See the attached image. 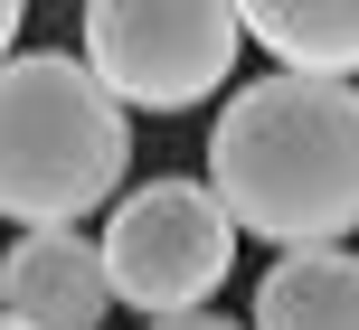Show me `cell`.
Returning <instances> with one entry per match:
<instances>
[{
	"label": "cell",
	"mask_w": 359,
	"mask_h": 330,
	"mask_svg": "<svg viewBox=\"0 0 359 330\" xmlns=\"http://www.w3.org/2000/svg\"><path fill=\"white\" fill-rule=\"evenodd\" d=\"M151 330H246V321H217V312H189V321H151Z\"/></svg>",
	"instance_id": "9"
},
{
	"label": "cell",
	"mask_w": 359,
	"mask_h": 330,
	"mask_svg": "<svg viewBox=\"0 0 359 330\" xmlns=\"http://www.w3.org/2000/svg\"><path fill=\"white\" fill-rule=\"evenodd\" d=\"M246 330H359V255L322 245V255H274L255 283Z\"/></svg>",
	"instance_id": "7"
},
{
	"label": "cell",
	"mask_w": 359,
	"mask_h": 330,
	"mask_svg": "<svg viewBox=\"0 0 359 330\" xmlns=\"http://www.w3.org/2000/svg\"><path fill=\"white\" fill-rule=\"evenodd\" d=\"M114 312V283H104V255L95 236H19L0 255V321L19 330H104Z\"/></svg>",
	"instance_id": "5"
},
{
	"label": "cell",
	"mask_w": 359,
	"mask_h": 330,
	"mask_svg": "<svg viewBox=\"0 0 359 330\" xmlns=\"http://www.w3.org/2000/svg\"><path fill=\"white\" fill-rule=\"evenodd\" d=\"M133 123L86 57L67 48H19L0 66V217L29 236H67L76 217L123 199Z\"/></svg>",
	"instance_id": "2"
},
{
	"label": "cell",
	"mask_w": 359,
	"mask_h": 330,
	"mask_svg": "<svg viewBox=\"0 0 359 330\" xmlns=\"http://www.w3.org/2000/svg\"><path fill=\"white\" fill-rule=\"evenodd\" d=\"M208 199L236 236L274 255H322L359 236V85L322 76H255L227 85L208 123Z\"/></svg>",
	"instance_id": "1"
},
{
	"label": "cell",
	"mask_w": 359,
	"mask_h": 330,
	"mask_svg": "<svg viewBox=\"0 0 359 330\" xmlns=\"http://www.w3.org/2000/svg\"><path fill=\"white\" fill-rule=\"evenodd\" d=\"M95 255H104V283L114 302H133V312L151 321H189L217 302V283L236 274V227L227 208L208 199V180H142L123 189V199L104 208V236H95Z\"/></svg>",
	"instance_id": "3"
},
{
	"label": "cell",
	"mask_w": 359,
	"mask_h": 330,
	"mask_svg": "<svg viewBox=\"0 0 359 330\" xmlns=\"http://www.w3.org/2000/svg\"><path fill=\"white\" fill-rule=\"evenodd\" d=\"M236 29L274 57V76H322V85L359 76V0H246Z\"/></svg>",
	"instance_id": "6"
},
{
	"label": "cell",
	"mask_w": 359,
	"mask_h": 330,
	"mask_svg": "<svg viewBox=\"0 0 359 330\" xmlns=\"http://www.w3.org/2000/svg\"><path fill=\"white\" fill-rule=\"evenodd\" d=\"M19 57V0H0V66Z\"/></svg>",
	"instance_id": "8"
},
{
	"label": "cell",
	"mask_w": 359,
	"mask_h": 330,
	"mask_svg": "<svg viewBox=\"0 0 359 330\" xmlns=\"http://www.w3.org/2000/svg\"><path fill=\"white\" fill-rule=\"evenodd\" d=\"M0 330H19V321H0Z\"/></svg>",
	"instance_id": "10"
},
{
	"label": "cell",
	"mask_w": 359,
	"mask_h": 330,
	"mask_svg": "<svg viewBox=\"0 0 359 330\" xmlns=\"http://www.w3.org/2000/svg\"><path fill=\"white\" fill-rule=\"evenodd\" d=\"M236 10L217 0H95L86 10V76L123 113H189L236 76Z\"/></svg>",
	"instance_id": "4"
}]
</instances>
